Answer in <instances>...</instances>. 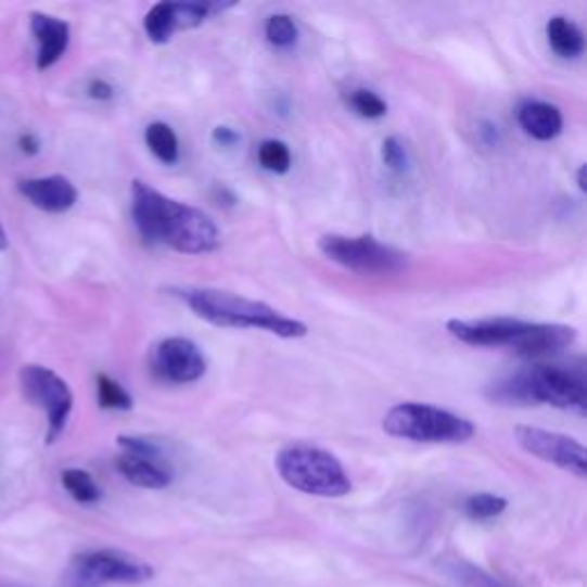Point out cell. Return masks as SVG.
I'll return each mask as SVG.
<instances>
[{"label":"cell","mask_w":587,"mask_h":587,"mask_svg":"<svg viewBox=\"0 0 587 587\" xmlns=\"http://www.w3.org/2000/svg\"><path fill=\"white\" fill-rule=\"evenodd\" d=\"M18 191L33 207L49 214H65L78 202V189L65 175L30 177L18 181Z\"/></svg>","instance_id":"7c38bea8"},{"label":"cell","mask_w":587,"mask_h":587,"mask_svg":"<svg viewBox=\"0 0 587 587\" xmlns=\"http://www.w3.org/2000/svg\"><path fill=\"white\" fill-rule=\"evenodd\" d=\"M117 471L140 489H166L173 482V465L164 455L143 457L123 452L117 457Z\"/></svg>","instance_id":"5bb4252c"},{"label":"cell","mask_w":587,"mask_h":587,"mask_svg":"<svg viewBox=\"0 0 587 587\" xmlns=\"http://www.w3.org/2000/svg\"><path fill=\"white\" fill-rule=\"evenodd\" d=\"M97 399L99 407L109 411H129L133 407V399L125 391L123 383H117L109 374L97 377Z\"/></svg>","instance_id":"44dd1931"},{"label":"cell","mask_w":587,"mask_h":587,"mask_svg":"<svg viewBox=\"0 0 587 587\" xmlns=\"http://www.w3.org/2000/svg\"><path fill=\"white\" fill-rule=\"evenodd\" d=\"M212 140L218 148H234L239 143V133L230 127H216L212 133Z\"/></svg>","instance_id":"4316f807"},{"label":"cell","mask_w":587,"mask_h":587,"mask_svg":"<svg viewBox=\"0 0 587 587\" xmlns=\"http://www.w3.org/2000/svg\"><path fill=\"white\" fill-rule=\"evenodd\" d=\"M175 294L184 301L200 319H205L220 329H257L282 340H296L308 335L306 323L285 317L261 301L209 288L175 290Z\"/></svg>","instance_id":"277c9868"},{"label":"cell","mask_w":587,"mask_h":587,"mask_svg":"<svg viewBox=\"0 0 587 587\" xmlns=\"http://www.w3.org/2000/svg\"><path fill=\"white\" fill-rule=\"evenodd\" d=\"M489 397L500 404H549V407L587 413V383L583 360L578 362H533L498 383H494Z\"/></svg>","instance_id":"7a4b0ae2"},{"label":"cell","mask_w":587,"mask_h":587,"mask_svg":"<svg viewBox=\"0 0 587 587\" xmlns=\"http://www.w3.org/2000/svg\"><path fill=\"white\" fill-rule=\"evenodd\" d=\"M152 370L170 383H193L205 377L207 358L193 340L166 337L154 347Z\"/></svg>","instance_id":"8fae6325"},{"label":"cell","mask_w":587,"mask_h":587,"mask_svg":"<svg viewBox=\"0 0 587 587\" xmlns=\"http://www.w3.org/2000/svg\"><path fill=\"white\" fill-rule=\"evenodd\" d=\"M319 251L342 269L366 276H388L407 267V255L381 244L374 237L323 234L319 239Z\"/></svg>","instance_id":"52a82bcc"},{"label":"cell","mask_w":587,"mask_h":587,"mask_svg":"<svg viewBox=\"0 0 587 587\" xmlns=\"http://www.w3.org/2000/svg\"><path fill=\"white\" fill-rule=\"evenodd\" d=\"M8 248V234L3 230V226H0V251H5Z\"/></svg>","instance_id":"4dcf8cb0"},{"label":"cell","mask_w":587,"mask_h":587,"mask_svg":"<svg viewBox=\"0 0 587 587\" xmlns=\"http://www.w3.org/2000/svg\"><path fill=\"white\" fill-rule=\"evenodd\" d=\"M30 30L37 42V69L53 67L69 47L72 28L67 22L51 14L35 12L30 16Z\"/></svg>","instance_id":"4fadbf2b"},{"label":"cell","mask_w":587,"mask_h":587,"mask_svg":"<svg viewBox=\"0 0 587 587\" xmlns=\"http://www.w3.org/2000/svg\"><path fill=\"white\" fill-rule=\"evenodd\" d=\"M514 436L521 448L525 452H531L533 457L546 463H553L558 469L576 477L587 475V455L583 443H578L576 438L549 430L531 428V424H519L514 430Z\"/></svg>","instance_id":"30bf717a"},{"label":"cell","mask_w":587,"mask_h":587,"mask_svg":"<svg viewBox=\"0 0 587 587\" xmlns=\"http://www.w3.org/2000/svg\"><path fill=\"white\" fill-rule=\"evenodd\" d=\"M443 572L448 574L455 583H459L461 587H510L508 583L489 576L487 572H482L480 566H475L471 562H463V560H452L450 564H445Z\"/></svg>","instance_id":"ffe728a7"},{"label":"cell","mask_w":587,"mask_h":587,"mask_svg":"<svg viewBox=\"0 0 587 587\" xmlns=\"http://www.w3.org/2000/svg\"><path fill=\"white\" fill-rule=\"evenodd\" d=\"M28 401L42 409L49 420V443L65 432L74 411V393L67 381L44 366H26L18 374Z\"/></svg>","instance_id":"9c48e42d"},{"label":"cell","mask_w":587,"mask_h":587,"mask_svg":"<svg viewBox=\"0 0 587 587\" xmlns=\"http://www.w3.org/2000/svg\"><path fill=\"white\" fill-rule=\"evenodd\" d=\"M0 587H18V585H0Z\"/></svg>","instance_id":"1f68e13d"},{"label":"cell","mask_w":587,"mask_h":587,"mask_svg":"<svg viewBox=\"0 0 587 587\" xmlns=\"http://www.w3.org/2000/svg\"><path fill=\"white\" fill-rule=\"evenodd\" d=\"M276 469L282 482L301 494L342 498L352 492V480L340 459L329 450L317 448V445H288L278 452Z\"/></svg>","instance_id":"5b68a950"},{"label":"cell","mask_w":587,"mask_h":587,"mask_svg":"<svg viewBox=\"0 0 587 587\" xmlns=\"http://www.w3.org/2000/svg\"><path fill=\"white\" fill-rule=\"evenodd\" d=\"M88 94L92 99H99V101H109L113 97V86L106 84V80H101V78H94L92 84L88 86Z\"/></svg>","instance_id":"83f0119b"},{"label":"cell","mask_w":587,"mask_h":587,"mask_svg":"<svg viewBox=\"0 0 587 587\" xmlns=\"http://www.w3.org/2000/svg\"><path fill=\"white\" fill-rule=\"evenodd\" d=\"M349 109L366 119H379L388 113V104L372 90H354L349 94Z\"/></svg>","instance_id":"d4e9b609"},{"label":"cell","mask_w":587,"mask_h":587,"mask_svg":"<svg viewBox=\"0 0 587 587\" xmlns=\"http://www.w3.org/2000/svg\"><path fill=\"white\" fill-rule=\"evenodd\" d=\"M546 37H549L551 49L560 58L574 60V58H580L585 51L583 30L566 16H553L551 22L546 24Z\"/></svg>","instance_id":"2e32d148"},{"label":"cell","mask_w":587,"mask_h":587,"mask_svg":"<svg viewBox=\"0 0 587 587\" xmlns=\"http://www.w3.org/2000/svg\"><path fill=\"white\" fill-rule=\"evenodd\" d=\"M145 143L150 152L161 161V164L173 166L179 161V140L170 125L166 123H152L145 129Z\"/></svg>","instance_id":"ac0fdd59"},{"label":"cell","mask_w":587,"mask_h":587,"mask_svg":"<svg viewBox=\"0 0 587 587\" xmlns=\"http://www.w3.org/2000/svg\"><path fill=\"white\" fill-rule=\"evenodd\" d=\"M131 216L138 234L150 246H166L181 255H205L220 246L216 222L197 207L184 205L136 179Z\"/></svg>","instance_id":"6da1fadb"},{"label":"cell","mask_w":587,"mask_h":587,"mask_svg":"<svg viewBox=\"0 0 587 587\" xmlns=\"http://www.w3.org/2000/svg\"><path fill=\"white\" fill-rule=\"evenodd\" d=\"M381 161H383V166L393 173H404L409 168V152L397 136H388L381 143Z\"/></svg>","instance_id":"484cf974"},{"label":"cell","mask_w":587,"mask_h":587,"mask_svg":"<svg viewBox=\"0 0 587 587\" xmlns=\"http://www.w3.org/2000/svg\"><path fill=\"white\" fill-rule=\"evenodd\" d=\"M576 181H578V189L585 193V191H587V184H585V166H580V168H578V173H576Z\"/></svg>","instance_id":"f546056e"},{"label":"cell","mask_w":587,"mask_h":587,"mask_svg":"<svg viewBox=\"0 0 587 587\" xmlns=\"http://www.w3.org/2000/svg\"><path fill=\"white\" fill-rule=\"evenodd\" d=\"M383 432L413 443H465L475 436V424L432 404L401 401L383 416Z\"/></svg>","instance_id":"8992f818"},{"label":"cell","mask_w":587,"mask_h":587,"mask_svg":"<svg viewBox=\"0 0 587 587\" xmlns=\"http://www.w3.org/2000/svg\"><path fill=\"white\" fill-rule=\"evenodd\" d=\"M257 161L265 170H269L273 175H285L292 168V152H290L288 143L269 138L257 148Z\"/></svg>","instance_id":"7402d4cb"},{"label":"cell","mask_w":587,"mask_h":587,"mask_svg":"<svg viewBox=\"0 0 587 587\" xmlns=\"http://www.w3.org/2000/svg\"><path fill=\"white\" fill-rule=\"evenodd\" d=\"M505 510H508V500H505L502 496H494V494H475L463 502V512L475 521L496 519Z\"/></svg>","instance_id":"cb8c5ba5"},{"label":"cell","mask_w":587,"mask_h":587,"mask_svg":"<svg viewBox=\"0 0 587 587\" xmlns=\"http://www.w3.org/2000/svg\"><path fill=\"white\" fill-rule=\"evenodd\" d=\"M448 333L471 347H508L525 358L560 354L576 342V329L566 323L521 321L512 317L494 319H450Z\"/></svg>","instance_id":"3957f363"},{"label":"cell","mask_w":587,"mask_h":587,"mask_svg":"<svg viewBox=\"0 0 587 587\" xmlns=\"http://www.w3.org/2000/svg\"><path fill=\"white\" fill-rule=\"evenodd\" d=\"M145 33L150 37V42L154 44H166L173 39V35L179 30L177 26V14H175V3H156L148 14H145Z\"/></svg>","instance_id":"e0dca14e"},{"label":"cell","mask_w":587,"mask_h":587,"mask_svg":"<svg viewBox=\"0 0 587 587\" xmlns=\"http://www.w3.org/2000/svg\"><path fill=\"white\" fill-rule=\"evenodd\" d=\"M60 480H63L65 492L76 502H80V505H94V502L101 500L99 484L94 482V477L88 471L67 469V471H63V475H60Z\"/></svg>","instance_id":"d6986e66"},{"label":"cell","mask_w":587,"mask_h":587,"mask_svg":"<svg viewBox=\"0 0 587 587\" xmlns=\"http://www.w3.org/2000/svg\"><path fill=\"white\" fill-rule=\"evenodd\" d=\"M267 42L276 49H292L298 42V26L290 14H271L265 24Z\"/></svg>","instance_id":"603a6c76"},{"label":"cell","mask_w":587,"mask_h":587,"mask_svg":"<svg viewBox=\"0 0 587 587\" xmlns=\"http://www.w3.org/2000/svg\"><path fill=\"white\" fill-rule=\"evenodd\" d=\"M18 145H22V150L26 154H37L39 152V140L33 133H24L22 138H18Z\"/></svg>","instance_id":"f1b7e54d"},{"label":"cell","mask_w":587,"mask_h":587,"mask_svg":"<svg viewBox=\"0 0 587 587\" xmlns=\"http://www.w3.org/2000/svg\"><path fill=\"white\" fill-rule=\"evenodd\" d=\"M154 578V566L115 549L86 551L72 560V580L78 587L138 585Z\"/></svg>","instance_id":"ba28073f"},{"label":"cell","mask_w":587,"mask_h":587,"mask_svg":"<svg viewBox=\"0 0 587 587\" xmlns=\"http://www.w3.org/2000/svg\"><path fill=\"white\" fill-rule=\"evenodd\" d=\"M516 119L521 129L528 133L535 140H553L562 133V113L558 111V106L546 104V101L539 99H528L523 101L516 111Z\"/></svg>","instance_id":"9a60e30c"}]
</instances>
